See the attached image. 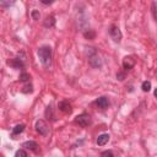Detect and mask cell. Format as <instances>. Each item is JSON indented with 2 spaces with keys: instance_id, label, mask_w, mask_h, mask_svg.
<instances>
[{
  "instance_id": "cell-10",
  "label": "cell",
  "mask_w": 157,
  "mask_h": 157,
  "mask_svg": "<svg viewBox=\"0 0 157 157\" xmlns=\"http://www.w3.org/2000/svg\"><path fill=\"white\" fill-rule=\"evenodd\" d=\"M96 104H97L99 108L105 109V108H108V105H109V101H108L107 97H99V98L96 101Z\"/></svg>"
},
{
  "instance_id": "cell-17",
  "label": "cell",
  "mask_w": 157,
  "mask_h": 157,
  "mask_svg": "<svg viewBox=\"0 0 157 157\" xmlns=\"http://www.w3.org/2000/svg\"><path fill=\"white\" fill-rule=\"evenodd\" d=\"M151 11H152L153 18L157 21V2H152V5H151Z\"/></svg>"
},
{
  "instance_id": "cell-5",
  "label": "cell",
  "mask_w": 157,
  "mask_h": 157,
  "mask_svg": "<svg viewBox=\"0 0 157 157\" xmlns=\"http://www.w3.org/2000/svg\"><path fill=\"white\" fill-rule=\"evenodd\" d=\"M88 60H90V64H91L93 67H99V66L102 65V60L99 59L98 54H97L94 50H92V54L88 55Z\"/></svg>"
},
{
  "instance_id": "cell-20",
  "label": "cell",
  "mask_w": 157,
  "mask_h": 157,
  "mask_svg": "<svg viewBox=\"0 0 157 157\" xmlns=\"http://www.w3.org/2000/svg\"><path fill=\"white\" fill-rule=\"evenodd\" d=\"M31 16H32V18H33V20H39L40 13H39V11H38V10H33V11L31 12Z\"/></svg>"
},
{
  "instance_id": "cell-22",
  "label": "cell",
  "mask_w": 157,
  "mask_h": 157,
  "mask_svg": "<svg viewBox=\"0 0 157 157\" xmlns=\"http://www.w3.org/2000/svg\"><path fill=\"white\" fill-rule=\"evenodd\" d=\"M33 88H32V85H26L23 88H22V92L23 93H28V92H32Z\"/></svg>"
},
{
  "instance_id": "cell-18",
  "label": "cell",
  "mask_w": 157,
  "mask_h": 157,
  "mask_svg": "<svg viewBox=\"0 0 157 157\" xmlns=\"http://www.w3.org/2000/svg\"><path fill=\"white\" fill-rule=\"evenodd\" d=\"M29 78H31V75L27 74V72H22V74L20 75V81H22V82H25V81H29Z\"/></svg>"
},
{
  "instance_id": "cell-24",
  "label": "cell",
  "mask_w": 157,
  "mask_h": 157,
  "mask_svg": "<svg viewBox=\"0 0 157 157\" xmlns=\"http://www.w3.org/2000/svg\"><path fill=\"white\" fill-rule=\"evenodd\" d=\"M117 78L120 80V81H123V80L125 78V74H123V72H118V74H117Z\"/></svg>"
},
{
  "instance_id": "cell-25",
  "label": "cell",
  "mask_w": 157,
  "mask_h": 157,
  "mask_svg": "<svg viewBox=\"0 0 157 157\" xmlns=\"http://www.w3.org/2000/svg\"><path fill=\"white\" fill-rule=\"evenodd\" d=\"M42 4H44V5H50V4H53V1H44V0H42Z\"/></svg>"
},
{
  "instance_id": "cell-14",
  "label": "cell",
  "mask_w": 157,
  "mask_h": 157,
  "mask_svg": "<svg viewBox=\"0 0 157 157\" xmlns=\"http://www.w3.org/2000/svg\"><path fill=\"white\" fill-rule=\"evenodd\" d=\"M83 36H85V38H87V39H94L96 33H94V31L88 29V31H85V32H83Z\"/></svg>"
},
{
  "instance_id": "cell-6",
  "label": "cell",
  "mask_w": 157,
  "mask_h": 157,
  "mask_svg": "<svg viewBox=\"0 0 157 157\" xmlns=\"http://www.w3.org/2000/svg\"><path fill=\"white\" fill-rule=\"evenodd\" d=\"M134 66H135V59H134V56L128 55V56H125L123 59V67L125 70H131Z\"/></svg>"
},
{
  "instance_id": "cell-21",
  "label": "cell",
  "mask_w": 157,
  "mask_h": 157,
  "mask_svg": "<svg viewBox=\"0 0 157 157\" xmlns=\"http://www.w3.org/2000/svg\"><path fill=\"white\" fill-rule=\"evenodd\" d=\"M101 157H115V156H114V153L112 151L108 150V151H103L102 155H101Z\"/></svg>"
},
{
  "instance_id": "cell-1",
  "label": "cell",
  "mask_w": 157,
  "mask_h": 157,
  "mask_svg": "<svg viewBox=\"0 0 157 157\" xmlns=\"http://www.w3.org/2000/svg\"><path fill=\"white\" fill-rule=\"evenodd\" d=\"M38 56H39V60L40 63L48 67L52 63V48L49 45H43L38 49Z\"/></svg>"
},
{
  "instance_id": "cell-3",
  "label": "cell",
  "mask_w": 157,
  "mask_h": 157,
  "mask_svg": "<svg viewBox=\"0 0 157 157\" xmlns=\"http://www.w3.org/2000/svg\"><path fill=\"white\" fill-rule=\"evenodd\" d=\"M36 130H37V132H39V135H43V136H47L49 134V128L44 120H37Z\"/></svg>"
},
{
  "instance_id": "cell-2",
  "label": "cell",
  "mask_w": 157,
  "mask_h": 157,
  "mask_svg": "<svg viewBox=\"0 0 157 157\" xmlns=\"http://www.w3.org/2000/svg\"><path fill=\"white\" fill-rule=\"evenodd\" d=\"M76 123H77L80 126H82V128H87V126L91 125L92 120H91V117H90L88 114L82 113V114H80V115L76 117Z\"/></svg>"
},
{
  "instance_id": "cell-9",
  "label": "cell",
  "mask_w": 157,
  "mask_h": 157,
  "mask_svg": "<svg viewBox=\"0 0 157 157\" xmlns=\"http://www.w3.org/2000/svg\"><path fill=\"white\" fill-rule=\"evenodd\" d=\"M22 146H23L25 148H27V150L33 151V152H38V151H39V146H38V144L34 142V141H26V142H23Z\"/></svg>"
},
{
  "instance_id": "cell-12",
  "label": "cell",
  "mask_w": 157,
  "mask_h": 157,
  "mask_svg": "<svg viewBox=\"0 0 157 157\" xmlns=\"http://www.w3.org/2000/svg\"><path fill=\"white\" fill-rule=\"evenodd\" d=\"M44 27H47V28H50V27H53L54 25H55V17L53 16V15H50V16H47V18L44 20Z\"/></svg>"
},
{
  "instance_id": "cell-23",
  "label": "cell",
  "mask_w": 157,
  "mask_h": 157,
  "mask_svg": "<svg viewBox=\"0 0 157 157\" xmlns=\"http://www.w3.org/2000/svg\"><path fill=\"white\" fill-rule=\"evenodd\" d=\"M12 4H13V1H0V6H2V7L10 6V5H12Z\"/></svg>"
},
{
  "instance_id": "cell-4",
  "label": "cell",
  "mask_w": 157,
  "mask_h": 157,
  "mask_svg": "<svg viewBox=\"0 0 157 157\" xmlns=\"http://www.w3.org/2000/svg\"><path fill=\"white\" fill-rule=\"evenodd\" d=\"M109 36L112 37V39L114 42H120L121 40V32H120L119 27L115 26V25L109 27Z\"/></svg>"
},
{
  "instance_id": "cell-8",
  "label": "cell",
  "mask_w": 157,
  "mask_h": 157,
  "mask_svg": "<svg viewBox=\"0 0 157 157\" xmlns=\"http://www.w3.org/2000/svg\"><path fill=\"white\" fill-rule=\"evenodd\" d=\"M22 60H23V59L16 58V59H12V60H7V64L11 65V66L15 67V69H23V67H25V64H23Z\"/></svg>"
},
{
  "instance_id": "cell-13",
  "label": "cell",
  "mask_w": 157,
  "mask_h": 157,
  "mask_svg": "<svg viewBox=\"0 0 157 157\" xmlns=\"http://www.w3.org/2000/svg\"><path fill=\"white\" fill-rule=\"evenodd\" d=\"M23 130H25V125H23V124H17V125L12 129V135H13V136H15V135H18V134H21Z\"/></svg>"
},
{
  "instance_id": "cell-7",
  "label": "cell",
  "mask_w": 157,
  "mask_h": 157,
  "mask_svg": "<svg viewBox=\"0 0 157 157\" xmlns=\"http://www.w3.org/2000/svg\"><path fill=\"white\" fill-rule=\"evenodd\" d=\"M58 108H59L60 112H63V113H65V114H70L71 110H72L71 104H70L67 101H61V102H59V103H58Z\"/></svg>"
},
{
  "instance_id": "cell-19",
  "label": "cell",
  "mask_w": 157,
  "mask_h": 157,
  "mask_svg": "<svg viewBox=\"0 0 157 157\" xmlns=\"http://www.w3.org/2000/svg\"><path fill=\"white\" fill-rule=\"evenodd\" d=\"M15 157H27V153L25 150H18V151H16Z\"/></svg>"
},
{
  "instance_id": "cell-16",
  "label": "cell",
  "mask_w": 157,
  "mask_h": 157,
  "mask_svg": "<svg viewBox=\"0 0 157 157\" xmlns=\"http://www.w3.org/2000/svg\"><path fill=\"white\" fill-rule=\"evenodd\" d=\"M141 88L144 92H148L151 90V82L150 81H144L142 85H141Z\"/></svg>"
},
{
  "instance_id": "cell-15",
  "label": "cell",
  "mask_w": 157,
  "mask_h": 157,
  "mask_svg": "<svg viewBox=\"0 0 157 157\" xmlns=\"http://www.w3.org/2000/svg\"><path fill=\"white\" fill-rule=\"evenodd\" d=\"M52 109H53V108H52V104L47 107V110H45V117H47L48 119L50 118V119H53V120H55V115L53 114V112H52Z\"/></svg>"
},
{
  "instance_id": "cell-11",
  "label": "cell",
  "mask_w": 157,
  "mask_h": 157,
  "mask_svg": "<svg viewBox=\"0 0 157 157\" xmlns=\"http://www.w3.org/2000/svg\"><path fill=\"white\" fill-rule=\"evenodd\" d=\"M108 141H109V135L108 134H102L97 137V145H99V146L105 145Z\"/></svg>"
},
{
  "instance_id": "cell-26",
  "label": "cell",
  "mask_w": 157,
  "mask_h": 157,
  "mask_svg": "<svg viewBox=\"0 0 157 157\" xmlns=\"http://www.w3.org/2000/svg\"><path fill=\"white\" fill-rule=\"evenodd\" d=\"M153 94H155V97H156V98H157V88H156V90H155V92H153Z\"/></svg>"
}]
</instances>
